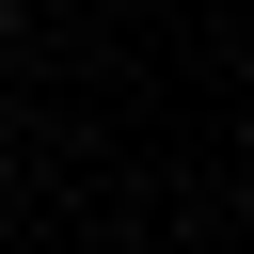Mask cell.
I'll use <instances>...</instances> for the list:
<instances>
[{
    "label": "cell",
    "mask_w": 254,
    "mask_h": 254,
    "mask_svg": "<svg viewBox=\"0 0 254 254\" xmlns=\"http://www.w3.org/2000/svg\"><path fill=\"white\" fill-rule=\"evenodd\" d=\"M0 16H16V0H0Z\"/></svg>",
    "instance_id": "obj_1"
}]
</instances>
